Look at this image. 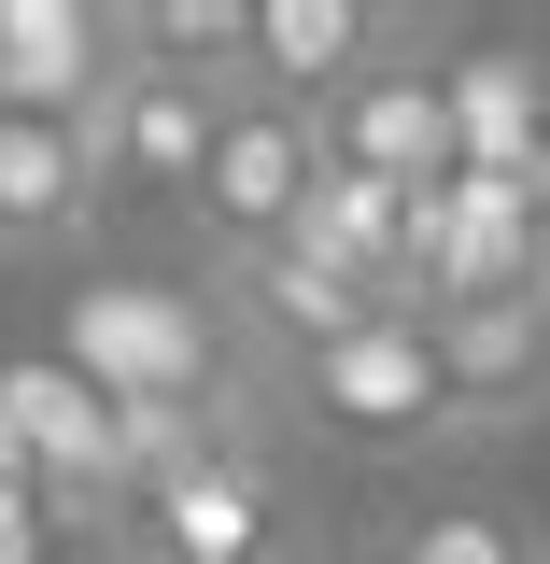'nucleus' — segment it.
Here are the masks:
<instances>
[{"label":"nucleus","mask_w":550,"mask_h":564,"mask_svg":"<svg viewBox=\"0 0 550 564\" xmlns=\"http://www.w3.org/2000/svg\"><path fill=\"white\" fill-rule=\"evenodd\" d=\"M296 564H396V551H367V536H339V551H296Z\"/></svg>","instance_id":"4468645a"},{"label":"nucleus","mask_w":550,"mask_h":564,"mask_svg":"<svg viewBox=\"0 0 550 564\" xmlns=\"http://www.w3.org/2000/svg\"><path fill=\"white\" fill-rule=\"evenodd\" d=\"M396 564H537V551H522V522H494V508H438V522L396 536Z\"/></svg>","instance_id":"ddd939ff"},{"label":"nucleus","mask_w":550,"mask_h":564,"mask_svg":"<svg viewBox=\"0 0 550 564\" xmlns=\"http://www.w3.org/2000/svg\"><path fill=\"white\" fill-rule=\"evenodd\" d=\"M114 564H296V522H282V452H269V437H212V452H184L170 480L128 494Z\"/></svg>","instance_id":"7ed1b4c3"},{"label":"nucleus","mask_w":550,"mask_h":564,"mask_svg":"<svg viewBox=\"0 0 550 564\" xmlns=\"http://www.w3.org/2000/svg\"><path fill=\"white\" fill-rule=\"evenodd\" d=\"M537 564H550V551H537Z\"/></svg>","instance_id":"2eb2a0df"},{"label":"nucleus","mask_w":550,"mask_h":564,"mask_svg":"<svg viewBox=\"0 0 550 564\" xmlns=\"http://www.w3.org/2000/svg\"><path fill=\"white\" fill-rule=\"evenodd\" d=\"M99 212H114V184H99L85 128L0 113V254H14V269H57V254H85V226H99Z\"/></svg>","instance_id":"9d476101"},{"label":"nucleus","mask_w":550,"mask_h":564,"mask_svg":"<svg viewBox=\"0 0 550 564\" xmlns=\"http://www.w3.org/2000/svg\"><path fill=\"white\" fill-rule=\"evenodd\" d=\"M57 367H85L128 437H282V395L240 367L212 282H170V269H99L57 296Z\"/></svg>","instance_id":"f257e3e1"},{"label":"nucleus","mask_w":550,"mask_h":564,"mask_svg":"<svg viewBox=\"0 0 550 564\" xmlns=\"http://www.w3.org/2000/svg\"><path fill=\"white\" fill-rule=\"evenodd\" d=\"M423 57L410 14H367V0H240V85L255 99H296V113H325L353 99L367 70Z\"/></svg>","instance_id":"423d86ee"},{"label":"nucleus","mask_w":550,"mask_h":564,"mask_svg":"<svg viewBox=\"0 0 550 564\" xmlns=\"http://www.w3.org/2000/svg\"><path fill=\"white\" fill-rule=\"evenodd\" d=\"M325 170H353V184H396V198H438V184H452L438 57H396V70H367L353 99H325Z\"/></svg>","instance_id":"1a4fd4ad"},{"label":"nucleus","mask_w":550,"mask_h":564,"mask_svg":"<svg viewBox=\"0 0 550 564\" xmlns=\"http://www.w3.org/2000/svg\"><path fill=\"white\" fill-rule=\"evenodd\" d=\"M128 70V0H0V113L85 128Z\"/></svg>","instance_id":"6e6552de"},{"label":"nucleus","mask_w":550,"mask_h":564,"mask_svg":"<svg viewBox=\"0 0 550 564\" xmlns=\"http://www.w3.org/2000/svg\"><path fill=\"white\" fill-rule=\"evenodd\" d=\"M438 113H452V170L550 155V70L522 43H466V57H438Z\"/></svg>","instance_id":"9b49d317"},{"label":"nucleus","mask_w":550,"mask_h":564,"mask_svg":"<svg viewBox=\"0 0 550 564\" xmlns=\"http://www.w3.org/2000/svg\"><path fill=\"white\" fill-rule=\"evenodd\" d=\"M311 184H325V113L240 85L226 128H212V170H198V198H184V226H198L212 269H240V254H282V240H296Z\"/></svg>","instance_id":"20e7f679"},{"label":"nucleus","mask_w":550,"mask_h":564,"mask_svg":"<svg viewBox=\"0 0 550 564\" xmlns=\"http://www.w3.org/2000/svg\"><path fill=\"white\" fill-rule=\"evenodd\" d=\"M226 99L240 85H212V70H155L128 43V70H114V99L85 113V155H99V184L114 198H198V170H212V128H226Z\"/></svg>","instance_id":"39448f33"},{"label":"nucleus","mask_w":550,"mask_h":564,"mask_svg":"<svg viewBox=\"0 0 550 564\" xmlns=\"http://www.w3.org/2000/svg\"><path fill=\"white\" fill-rule=\"evenodd\" d=\"M423 325H438L452 437H508V423L550 410V282H522V296H452V311H423Z\"/></svg>","instance_id":"0eeeda50"},{"label":"nucleus","mask_w":550,"mask_h":564,"mask_svg":"<svg viewBox=\"0 0 550 564\" xmlns=\"http://www.w3.org/2000/svg\"><path fill=\"white\" fill-rule=\"evenodd\" d=\"M128 43L155 70H212L240 85V0H128Z\"/></svg>","instance_id":"f8f14e48"},{"label":"nucleus","mask_w":550,"mask_h":564,"mask_svg":"<svg viewBox=\"0 0 550 564\" xmlns=\"http://www.w3.org/2000/svg\"><path fill=\"white\" fill-rule=\"evenodd\" d=\"M282 437L353 452V466H423V452H452L438 325H423V311H381V325H353L339 352H311V367L282 381Z\"/></svg>","instance_id":"f03ea898"}]
</instances>
